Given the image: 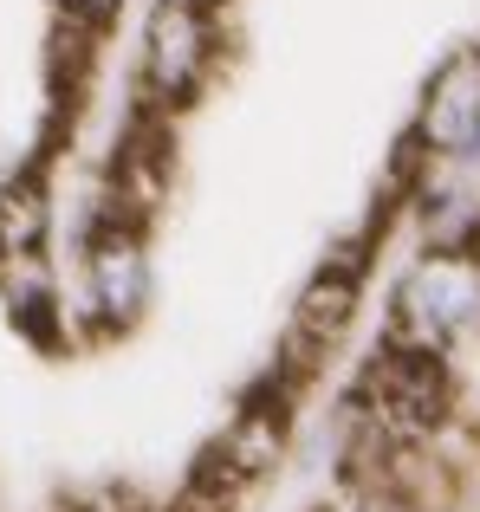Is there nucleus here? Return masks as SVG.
<instances>
[{
	"mask_svg": "<svg viewBox=\"0 0 480 512\" xmlns=\"http://www.w3.org/2000/svg\"><path fill=\"white\" fill-rule=\"evenodd\" d=\"M461 338H480V247H429L396 279L390 350L448 357Z\"/></svg>",
	"mask_w": 480,
	"mask_h": 512,
	"instance_id": "obj_1",
	"label": "nucleus"
},
{
	"mask_svg": "<svg viewBox=\"0 0 480 512\" xmlns=\"http://www.w3.org/2000/svg\"><path fill=\"white\" fill-rule=\"evenodd\" d=\"M357 305H364L357 260H325L312 273V286L299 292L292 318H286V338H279V383L299 389L318 363H331V350H338L344 331L357 325Z\"/></svg>",
	"mask_w": 480,
	"mask_h": 512,
	"instance_id": "obj_2",
	"label": "nucleus"
},
{
	"mask_svg": "<svg viewBox=\"0 0 480 512\" xmlns=\"http://www.w3.org/2000/svg\"><path fill=\"white\" fill-rule=\"evenodd\" d=\"M215 65V26L195 0H163L143 26V85L156 104H189Z\"/></svg>",
	"mask_w": 480,
	"mask_h": 512,
	"instance_id": "obj_3",
	"label": "nucleus"
},
{
	"mask_svg": "<svg viewBox=\"0 0 480 512\" xmlns=\"http://www.w3.org/2000/svg\"><path fill=\"white\" fill-rule=\"evenodd\" d=\"M474 130H480V46L455 52L429 78V98H422V117H416V150L429 163H461Z\"/></svg>",
	"mask_w": 480,
	"mask_h": 512,
	"instance_id": "obj_4",
	"label": "nucleus"
},
{
	"mask_svg": "<svg viewBox=\"0 0 480 512\" xmlns=\"http://www.w3.org/2000/svg\"><path fill=\"white\" fill-rule=\"evenodd\" d=\"M91 305H98L104 325H130L150 299V253H143V234L130 221H111L98 240H91Z\"/></svg>",
	"mask_w": 480,
	"mask_h": 512,
	"instance_id": "obj_5",
	"label": "nucleus"
},
{
	"mask_svg": "<svg viewBox=\"0 0 480 512\" xmlns=\"http://www.w3.org/2000/svg\"><path fill=\"white\" fill-rule=\"evenodd\" d=\"M279 396H286V389H279ZM279 396L247 402V409L234 415V428L221 435L215 467H208V480H221V493L253 487L260 474L279 467V454H286V409H279Z\"/></svg>",
	"mask_w": 480,
	"mask_h": 512,
	"instance_id": "obj_6",
	"label": "nucleus"
},
{
	"mask_svg": "<svg viewBox=\"0 0 480 512\" xmlns=\"http://www.w3.org/2000/svg\"><path fill=\"white\" fill-rule=\"evenodd\" d=\"M39 234H46V201H39L33 188H13V195L0 201V260L39 253Z\"/></svg>",
	"mask_w": 480,
	"mask_h": 512,
	"instance_id": "obj_7",
	"label": "nucleus"
},
{
	"mask_svg": "<svg viewBox=\"0 0 480 512\" xmlns=\"http://www.w3.org/2000/svg\"><path fill=\"white\" fill-rule=\"evenodd\" d=\"M72 7H85V13H111L117 0H72Z\"/></svg>",
	"mask_w": 480,
	"mask_h": 512,
	"instance_id": "obj_8",
	"label": "nucleus"
}]
</instances>
